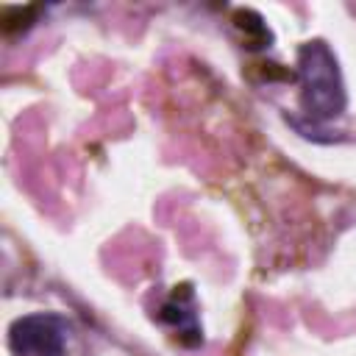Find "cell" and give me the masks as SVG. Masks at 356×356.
<instances>
[{"label": "cell", "mask_w": 356, "mask_h": 356, "mask_svg": "<svg viewBox=\"0 0 356 356\" xmlns=\"http://www.w3.org/2000/svg\"><path fill=\"white\" fill-rule=\"evenodd\" d=\"M300 106L312 120H331L345 108V86L325 42H306L298 50Z\"/></svg>", "instance_id": "1"}, {"label": "cell", "mask_w": 356, "mask_h": 356, "mask_svg": "<svg viewBox=\"0 0 356 356\" xmlns=\"http://www.w3.org/2000/svg\"><path fill=\"white\" fill-rule=\"evenodd\" d=\"M8 342L17 356H64L67 334L56 317L31 314L11 325Z\"/></svg>", "instance_id": "2"}]
</instances>
